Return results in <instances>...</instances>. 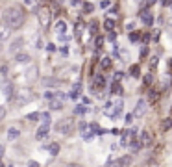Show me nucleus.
<instances>
[{
	"label": "nucleus",
	"mask_w": 172,
	"mask_h": 167,
	"mask_svg": "<svg viewBox=\"0 0 172 167\" xmlns=\"http://www.w3.org/2000/svg\"><path fill=\"white\" fill-rule=\"evenodd\" d=\"M22 43H24V37H17L13 39V43L9 45V52H19L22 48Z\"/></svg>",
	"instance_id": "8"
},
{
	"label": "nucleus",
	"mask_w": 172,
	"mask_h": 167,
	"mask_svg": "<svg viewBox=\"0 0 172 167\" xmlns=\"http://www.w3.org/2000/svg\"><path fill=\"white\" fill-rule=\"evenodd\" d=\"M39 117H41V115H39V112H33V113H28V115H26V119H28V121H37Z\"/></svg>",
	"instance_id": "26"
},
{
	"label": "nucleus",
	"mask_w": 172,
	"mask_h": 167,
	"mask_svg": "<svg viewBox=\"0 0 172 167\" xmlns=\"http://www.w3.org/2000/svg\"><path fill=\"white\" fill-rule=\"evenodd\" d=\"M67 167H82V165H67Z\"/></svg>",
	"instance_id": "48"
},
{
	"label": "nucleus",
	"mask_w": 172,
	"mask_h": 167,
	"mask_svg": "<svg viewBox=\"0 0 172 167\" xmlns=\"http://www.w3.org/2000/svg\"><path fill=\"white\" fill-rule=\"evenodd\" d=\"M41 121L43 123H50V113H41Z\"/></svg>",
	"instance_id": "28"
},
{
	"label": "nucleus",
	"mask_w": 172,
	"mask_h": 167,
	"mask_svg": "<svg viewBox=\"0 0 172 167\" xmlns=\"http://www.w3.org/2000/svg\"><path fill=\"white\" fill-rule=\"evenodd\" d=\"M169 67L172 69V59H169Z\"/></svg>",
	"instance_id": "47"
},
{
	"label": "nucleus",
	"mask_w": 172,
	"mask_h": 167,
	"mask_svg": "<svg viewBox=\"0 0 172 167\" xmlns=\"http://www.w3.org/2000/svg\"><path fill=\"white\" fill-rule=\"evenodd\" d=\"M35 74H37V67H30L28 73H26V80L28 82H33L35 80Z\"/></svg>",
	"instance_id": "16"
},
{
	"label": "nucleus",
	"mask_w": 172,
	"mask_h": 167,
	"mask_svg": "<svg viewBox=\"0 0 172 167\" xmlns=\"http://www.w3.org/2000/svg\"><path fill=\"white\" fill-rule=\"evenodd\" d=\"M0 167H4V164H2V160H0Z\"/></svg>",
	"instance_id": "49"
},
{
	"label": "nucleus",
	"mask_w": 172,
	"mask_h": 167,
	"mask_svg": "<svg viewBox=\"0 0 172 167\" xmlns=\"http://www.w3.org/2000/svg\"><path fill=\"white\" fill-rule=\"evenodd\" d=\"M146 54H148V48H146V46H143V48H141V58H143V56H146Z\"/></svg>",
	"instance_id": "35"
},
{
	"label": "nucleus",
	"mask_w": 172,
	"mask_h": 167,
	"mask_svg": "<svg viewBox=\"0 0 172 167\" xmlns=\"http://www.w3.org/2000/svg\"><path fill=\"white\" fill-rule=\"evenodd\" d=\"M82 136H83L85 141H91V139H93V134H82Z\"/></svg>",
	"instance_id": "34"
},
{
	"label": "nucleus",
	"mask_w": 172,
	"mask_h": 167,
	"mask_svg": "<svg viewBox=\"0 0 172 167\" xmlns=\"http://www.w3.org/2000/svg\"><path fill=\"white\" fill-rule=\"evenodd\" d=\"M111 93H115V95H122V86H120L119 82H113V84H111Z\"/></svg>",
	"instance_id": "20"
},
{
	"label": "nucleus",
	"mask_w": 172,
	"mask_h": 167,
	"mask_svg": "<svg viewBox=\"0 0 172 167\" xmlns=\"http://www.w3.org/2000/svg\"><path fill=\"white\" fill-rule=\"evenodd\" d=\"M24 2H26V4H28V6H31V4H33V2H35V0H24Z\"/></svg>",
	"instance_id": "43"
},
{
	"label": "nucleus",
	"mask_w": 172,
	"mask_h": 167,
	"mask_svg": "<svg viewBox=\"0 0 172 167\" xmlns=\"http://www.w3.org/2000/svg\"><path fill=\"white\" fill-rule=\"evenodd\" d=\"M170 126H172V119H165V121H163V126H161V128H163V130L167 132V130H169Z\"/></svg>",
	"instance_id": "27"
},
{
	"label": "nucleus",
	"mask_w": 172,
	"mask_h": 167,
	"mask_svg": "<svg viewBox=\"0 0 172 167\" xmlns=\"http://www.w3.org/2000/svg\"><path fill=\"white\" fill-rule=\"evenodd\" d=\"M146 108H148V102H146V100H139V102L135 104L133 115H135V117H143V115L146 113Z\"/></svg>",
	"instance_id": "5"
},
{
	"label": "nucleus",
	"mask_w": 172,
	"mask_h": 167,
	"mask_svg": "<svg viewBox=\"0 0 172 167\" xmlns=\"http://www.w3.org/2000/svg\"><path fill=\"white\" fill-rule=\"evenodd\" d=\"M96 32V22H91V33H94Z\"/></svg>",
	"instance_id": "39"
},
{
	"label": "nucleus",
	"mask_w": 172,
	"mask_h": 167,
	"mask_svg": "<svg viewBox=\"0 0 172 167\" xmlns=\"http://www.w3.org/2000/svg\"><path fill=\"white\" fill-rule=\"evenodd\" d=\"M31 99H33V95H31L28 89H26V91L22 89V91L19 93V97H17V104H28Z\"/></svg>",
	"instance_id": "6"
},
{
	"label": "nucleus",
	"mask_w": 172,
	"mask_h": 167,
	"mask_svg": "<svg viewBox=\"0 0 172 167\" xmlns=\"http://www.w3.org/2000/svg\"><path fill=\"white\" fill-rule=\"evenodd\" d=\"M2 91H4V95H6L7 99H11V97H13V86H11L9 82H4V86H2Z\"/></svg>",
	"instance_id": "13"
},
{
	"label": "nucleus",
	"mask_w": 172,
	"mask_h": 167,
	"mask_svg": "<svg viewBox=\"0 0 172 167\" xmlns=\"http://www.w3.org/2000/svg\"><path fill=\"white\" fill-rule=\"evenodd\" d=\"M48 132H50V123H43V125L37 128L35 138H37V139H44V138L48 136Z\"/></svg>",
	"instance_id": "7"
},
{
	"label": "nucleus",
	"mask_w": 172,
	"mask_h": 167,
	"mask_svg": "<svg viewBox=\"0 0 172 167\" xmlns=\"http://www.w3.org/2000/svg\"><path fill=\"white\" fill-rule=\"evenodd\" d=\"M130 134H132V132H124V136H122V139H120V145H122V147H126V145L130 143V139H132Z\"/></svg>",
	"instance_id": "21"
},
{
	"label": "nucleus",
	"mask_w": 172,
	"mask_h": 167,
	"mask_svg": "<svg viewBox=\"0 0 172 167\" xmlns=\"http://www.w3.org/2000/svg\"><path fill=\"white\" fill-rule=\"evenodd\" d=\"M104 28H106V30H109V32H113V28H115V20L107 19V20L104 22Z\"/></svg>",
	"instance_id": "23"
},
{
	"label": "nucleus",
	"mask_w": 172,
	"mask_h": 167,
	"mask_svg": "<svg viewBox=\"0 0 172 167\" xmlns=\"http://www.w3.org/2000/svg\"><path fill=\"white\" fill-rule=\"evenodd\" d=\"M48 106H50V110H61V108H63V102L57 100V99H52Z\"/></svg>",
	"instance_id": "18"
},
{
	"label": "nucleus",
	"mask_w": 172,
	"mask_h": 167,
	"mask_svg": "<svg viewBox=\"0 0 172 167\" xmlns=\"http://www.w3.org/2000/svg\"><path fill=\"white\" fill-rule=\"evenodd\" d=\"M19 136H20V130H19V128H15V126H13V128H9V130H7V139H9V141L17 139Z\"/></svg>",
	"instance_id": "14"
},
{
	"label": "nucleus",
	"mask_w": 172,
	"mask_h": 167,
	"mask_svg": "<svg viewBox=\"0 0 172 167\" xmlns=\"http://www.w3.org/2000/svg\"><path fill=\"white\" fill-rule=\"evenodd\" d=\"M130 73H132V76H139V74H141V69H139V65H132Z\"/></svg>",
	"instance_id": "24"
},
{
	"label": "nucleus",
	"mask_w": 172,
	"mask_h": 167,
	"mask_svg": "<svg viewBox=\"0 0 172 167\" xmlns=\"http://www.w3.org/2000/svg\"><path fill=\"white\" fill-rule=\"evenodd\" d=\"M85 128H87V123H80V130H82V134L85 132Z\"/></svg>",
	"instance_id": "37"
},
{
	"label": "nucleus",
	"mask_w": 172,
	"mask_h": 167,
	"mask_svg": "<svg viewBox=\"0 0 172 167\" xmlns=\"http://www.w3.org/2000/svg\"><path fill=\"white\" fill-rule=\"evenodd\" d=\"M145 84H146V86L152 84V74H146V76H145Z\"/></svg>",
	"instance_id": "33"
},
{
	"label": "nucleus",
	"mask_w": 172,
	"mask_h": 167,
	"mask_svg": "<svg viewBox=\"0 0 172 167\" xmlns=\"http://www.w3.org/2000/svg\"><path fill=\"white\" fill-rule=\"evenodd\" d=\"M30 54H17V58H15V61L17 63H30Z\"/></svg>",
	"instance_id": "15"
},
{
	"label": "nucleus",
	"mask_w": 172,
	"mask_h": 167,
	"mask_svg": "<svg viewBox=\"0 0 172 167\" xmlns=\"http://www.w3.org/2000/svg\"><path fill=\"white\" fill-rule=\"evenodd\" d=\"M156 63H157V58H152V59H150V65L156 67Z\"/></svg>",
	"instance_id": "41"
},
{
	"label": "nucleus",
	"mask_w": 172,
	"mask_h": 167,
	"mask_svg": "<svg viewBox=\"0 0 172 167\" xmlns=\"http://www.w3.org/2000/svg\"><path fill=\"white\" fill-rule=\"evenodd\" d=\"M139 143H141V147H148L152 143V136L148 132H141L139 134Z\"/></svg>",
	"instance_id": "9"
},
{
	"label": "nucleus",
	"mask_w": 172,
	"mask_h": 167,
	"mask_svg": "<svg viewBox=\"0 0 172 167\" xmlns=\"http://www.w3.org/2000/svg\"><path fill=\"white\" fill-rule=\"evenodd\" d=\"M83 11L91 13V11H93V4H85V6H83Z\"/></svg>",
	"instance_id": "32"
},
{
	"label": "nucleus",
	"mask_w": 172,
	"mask_h": 167,
	"mask_svg": "<svg viewBox=\"0 0 172 167\" xmlns=\"http://www.w3.org/2000/svg\"><path fill=\"white\" fill-rule=\"evenodd\" d=\"M124 123H126V125H132V123H133V115H132V113H128V115L124 117Z\"/></svg>",
	"instance_id": "29"
},
{
	"label": "nucleus",
	"mask_w": 172,
	"mask_h": 167,
	"mask_svg": "<svg viewBox=\"0 0 172 167\" xmlns=\"http://www.w3.org/2000/svg\"><path fill=\"white\" fill-rule=\"evenodd\" d=\"M120 78H122V73H120V71H119V73H115V82H119Z\"/></svg>",
	"instance_id": "36"
},
{
	"label": "nucleus",
	"mask_w": 172,
	"mask_h": 167,
	"mask_svg": "<svg viewBox=\"0 0 172 167\" xmlns=\"http://www.w3.org/2000/svg\"><path fill=\"white\" fill-rule=\"evenodd\" d=\"M72 130H74V119H72V117L61 119V121L56 125V132H59V134H63V136H69Z\"/></svg>",
	"instance_id": "3"
},
{
	"label": "nucleus",
	"mask_w": 172,
	"mask_h": 167,
	"mask_svg": "<svg viewBox=\"0 0 172 167\" xmlns=\"http://www.w3.org/2000/svg\"><path fill=\"white\" fill-rule=\"evenodd\" d=\"M111 63H113V61H111V58H109V56H106V58H102V61H100V67L107 71V69L111 67Z\"/></svg>",
	"instance_id": "19"
},
{
	"label": "nucleus",
	"mask_w": 172,
	"mask_h": 167,
	"mask_svg": "<svg viewBox=\"0 0 172 167\" xmlns=\"http://www.w3.org/2000/svg\"><path fill=\"white\" fill-rule=\"evenodd\" d=\"M141 19H143V22H145L146 26H150V24L154 22V17H152L150 11H141Z\"/></svg>",
	"instance_id": "10"
},
{
	"label": "nucleus",
	"mask_w": 172,
	"mask_h": 167,
	"mask_svg": "<svg viewBox=\"0 0 172 167\" xmlns=\"http://www.w3.org/2000/svg\"><path fill=\"white\" fill-rule=\"evenodd\" d=\"M130 164H132V156H122V158H119L115 162V167H126Z\"/></svg>",
	"instance_id": "11"
},
{
	"label": "nucleus",
	"mask_w": 172,
	"mask_h": 167,
	"mask_svg": "<svg viewBox=\"0 0 172 167\" xmlns=\"http://www.w3.org/2000/svg\"><path fill=\"white\" fill-rule=\"evenodd\" d=\"M4 24H7L11 30H17V28H20L22 26V22H24V11L19 7V6H13V7H7L6 11H4Z\"/></svg>",
	"instance_id": "1"
},
{
	"label": "nucleus",
	"mask_w": 172,
	"mask_h": 167,
	"mask_svg": "<svg viewBox=\"0 0 172 167\" xmlns=\"http://www.w3.org/2000/svg\"><path fill=\"white\" fill-rule=\"evenodd\" d=\"M102 43H104V37H96V39H94V45H96V48H100V46H102Z\"/></svg>",
	"instance_id": "31"
},
{
	"label": "nucleus",
	"mask_w": 172,
	"mask_h": 167,
	"mask_svg": "<svg viewBox=\"0 0 172 167\" xmlns=\"http://www.w3.org/2000/svg\"><path fill=\"white\" fill-rule=\"evenodd\" d=\"M37 20H39V24H41L44 30L50 26V9H48L46 6H43V7L37 9Z\"/></svg>",
	"instance_id": "4"
},
{
	"label": "nucleus",
	"mask_w": 172,
	"mask_h": 167,
	"mask_svg": "<svg viewBox=\"0 0 172 167\" xmlns=\"http://www.w3.org/2000/svg\"><path fill=\"white\" fill-rule=\"evenodd\" d=\"M163 4H165V6H169V4H170V0H163Z\"/></svg>",
	"instance_id": "45"
},
{
	"label": "nucleus",
	"mask_w": 172,
	"mask_h": 167,
	"mask_svg": "<svg viewBox=\"0 0 172 167\" xmlns=\"http://www.w3.org/2000/svg\"><path fill=\"white\" fill-rule=\"evenodd\" d=\"M9 32H11V28H9L7 24H0V41L7 39V37H9Z\"/></svg>",
	"instance_id": "12"
},
{
	"label": "nucleus",
	"mask_w": 172,
	"mask_h": 167,
	"mask_svg": "<svg viewBox=\"0 0 172 167\" xmlns=\"http://www.w3.org/2000/svg\"><path fill=\"white\" fill-rule=\"evenodd\" d=\"M30 167H37V162H30Z\"/></svg>",
	"instance_id": "44"
},
{
	"label": "nucleus",
	"mask_w": 172,
	"mask_h": 167,
	"mask_svg": "<svg viewBox=\"0 0 172 167\" xmlns=\"http://www.w3.org/2000/svg\"><path fill=\"white\" fill-rule=\"evenodd\" d=\"M146 2H148V4H156L157 0H146Z\"/></svg>",
	"instance_id": "46"
},
{
	"label": "nucleus",
	"mask_w": 172,
	"mask_h": 167,
	"mask_svg": "<svg viewBox=\"0 0 172 167\" xmlns=\"http://www.w3.org/2000/svg\"><path fill=\"white\" fill-rule=\"evenodd\" d=\"M43 82H44L46 86H57V84H59V80H56V78H44Z\"/></svg>",
	"instance_id": "25"
},
{
	"label": "nucleus",
	"mask_w": 172,
	"mask_h": 167,
	"mask_svg": "<svg viewBox=\"0 0 172 167\" xmlns=\"http://www.w3.org/2000/svg\"><path fill=\"white\" fill-rule=\"evenodd\" d=\"M48 151H50V154H52V156H56V154L59 152V143H52V145L48 147Z\"/></svg>",
	"instance_id": "22"
},
{
	"label": "nucleus",
	"mask_w": 172,
	"mask_h": 167,
	"mask_svg": "<svg viewBox=\"0 0 172 167\" xmlns=\"http://www.w3.org/2000/svg\"><path fill=\"white\" fill-rule=\"evenodd\" d=\"M120 112H122V100L119 99V100H111V102H107L106 106H104V113L107 115V117H119L120 115Z\"/></svg>",
	"instance_id": "2"
},
{
	"label": "nucleus",
	"mask_w": 172,
	"mask_h": 167,
	"mask_svg": "<svg viewBox=\"0 0 172 167\" xmlns=\"http://www.w3.org/2000/svg\"><path fill=\"white\" fill-rule=\"evenodd\" d=\"M4 156V145H0V158Z\"/></svg>",
	"instance_id": "42"
},
{
	"label": "nucleus",
	"mask_w": 172,
	"mask_h": 167,
	"mask_svg": "<svg viewBox=\"0 0 172 167\" xmlns=\"http://www.w3.org/2000/svg\"><path fill=\"white\" fill-rule=\"evenodd\" d=\"M54 30H56L59 35H61V33H65V30H67V24H65V20H59V22L54 26Z\"/></svg>",
	"instance_id": "17"
},
{
	"label": "nucleus",
	"mask_w": 172,
	"mask_h": 167,
	"mask_svg": "<svg viewBox=\"0 0 172 167\" xmlns=\"http://www.w3.org/2000/svg\"><path fill=\"white\" fill-rule=\"evenodd\" d=\"M139 149H141V143H139V141H133V143H132V151H133V152H137Z\"/></svg>",
	"instance_id": "30"
},
{
	"label": "nucleus",
	"mask_w": 172,
	"mask_h": 167,
	"mask_svg": "<svg viewBox=\"0 0 172 167\" xmlns=\"http://www.w3.org/2000/svg\"><path fill=\"white\" fill-rule=\"evenodd\" d=\"M130 39H132V41H139V35H137V33H132Z\"/></svg>",
	"instance_id": "40"
},
{
	"label": "nucleus",
	"mask_w": 172,
	"mask_h": 167,
	"mask_svg": "<svg viewBox=\"0 0 172 167\" xmlns=\"http://www.w3.org/2000/svg\"><path fill=\"white\" fill-rule=\"evenodd\" d=\"M4 117H6V110H4V108H2V106H0V121H2V119H4Z\"/></svg>",
	"instance_id": "38"
}]
</instances>
